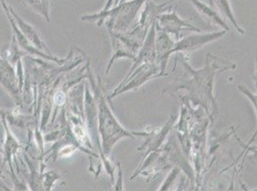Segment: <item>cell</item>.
Returning <instances> with one entry per match:
<instances>
[{"instance_id":"6da1fadb","label":"cell","mask_w":257,"mask_h":191,"mask_svg":"<svg viewBox=\"0 0 257 191\" xmlns=\"http://www.w3.org/2000/svg\"><path fill=\"white\" fill-rule=\"evenodd\" d=\"M178 60L188 72L190 78L182 80L169 85L163 90V93L174 94L180 90L186 91L187 95L182 98V100L192 104L194 106L202 108L209 120H214L218 115V104L214 95L215 78L220 73L234 70L237 65L212 54H206L205 64L201 69H194L179 56Z\"/></svg>"},{"instance_id":"7a4b0ae2","label":"cell","mask_w":257,"mask_h":191,"mask_svg":"<svg viewBox=\"0 0 257 191\" xmlns=\"http://www.w3.org/2000/svg\"><path fill=\"white\" fill-rule=\"evenodd\" d=\"M87 73L94 91V98L96 102L97 126L102 149L100 160H104L108 159L111 150L122 138L147 137V132H132L123 128L107 104L108 100L102 91L99 78L97 84L95 80L91 76V74H89L88 70Z\"/></svg>"},{"instance_id":"3957f363","label":"cell","mask_w":257,"mask_h":191,"mask_svg":"<svg viewBox=\"0 0 257 191\" xmlns=\"http://www.w3.org/2000/svg\"><path fill=\"white\" fill-rule=\"evenodd\" d=\"M148 0H126L111 7L107 11H101L81 18L82 22H96L98 26L106 25L107 30L117 32H128L137 25L138 16Z\"/></svg>"},{"instance_id":"277c9868","label":"cell","mask_w":257,"mask_h":191,"mask_svg":"<svg viewBox=\"0 0 257 191\" xmlns=\"http://www.w3.org/2000/svg\"><path fill=\"white\" fill-rule=\"evenodd\" d=\"M166 76L168 74L162 73L160 65L156 62L141 64L132 74L124 78V80L112 91V93L107 96V100H112L124 93L138 90L149 80Z\"/></svg>"},{"instance_id":"5b68a950","label":"cell","mask_w":257,"mask_h":191,"mask_svg":"<svg viewBox=\"0 0 257 191\" xmlns=\"http://www.w3.org/2000/svg\"><path fill=\"white\" fill-rule=\"evenodd\" d=\"M107 31L111 42L112 54L107 64L106 74H108L112 64L119 58H130L135 62L137 54L144 42V40L139 38L136 34L131 32H117L110 30Z\"/></svg>"},{"instance_id":"8992f818","label":"cell","mask_w":257,"mask_h":191,"mask_svg":"<svg viewBox=\"0 0 257 191\" xmlns=\"http://www.w3.org/2000/svg\"><path fill=\"white\" fill-rule=\"evenodd\" d=\"M156 28L166 32L176 42L182 38L184 31L202 32V30L192 23L181 18L176 11L164 12L156 20Z\"/></svg>"},{"instance_id":"52a82bcc","label":"cell","mask_w":257,"mask_h":191,"mask_svg":"<svg viewBox=\"0 0 257 191\" xmlns=\"http://www.w3.org/2000/svg\"><path fill=\"white\" fill-rule=\"evenodd\" d=\"M0 85L10 95L17 106H22V82L8 60L0 56Z\"/></svg>"},{"instance_id":"ba28073f","label":"cell","mask_w":257,"mask_h":191,"mask_svg":"<svg viewBox=\"0 0 257 191\" xmlns=\"http://www.w3.org/2000/svg\"><path fill=\"white\" fill-rule=\"evenodd\" d=\"M225 34L226 31L222 30L218 32H199L197 34L184 36L175 43L174 54L193 53L200 50L206 44L222 38Z\"/></svg>"},{"instance_id":"9c48e42d","label":"cell","mask_w":257,"mask_h":191,"mask_svg":"<svg viewBox=\"0 0 257 191\" xmlns=\"http://www.w3.org/2000/svg\"><path fill=\"white\" fill-rule=\"evenodd\" d=\"M0 2H1V5L3 7V10H4L6 16H7V18H8V20L10 22V25H11L13 32H14V38L16 40L17 42H19V44L21 45V47H22L23 50H25L26 52L31 54L33 56H36L38 58H44L46 60L54 62L56 64H63L64 62H65V60H66L65 58H59L58 56H55L53 54L44 53L43 51H40L39 49L35 48L32 44L27 40V38L24 36V34H22V31L17 26L16 22L14 20V18L12 16L9 6L7 5L6 1L5 0H0Z\"/></svg>"},{"instance_id":"30bf717a","label":"cell","mask_w":257,"mask_h":191,"mask_svg":"<svg viewBox=\"0 0 257 191\" xmlns=\"http://www.w3.org/2000/svg\"><path fill=\"white\" fill-rule=\"evenodd\" d=\"M0 120H1L3 129H4V133H5L3 146H2V149H0V153L2 154V158H3L2 164H1V168H0V175H1V172L4 168V166H6V164L9 166V170H14L13 159L15 158L17 153L21 149H22V144L19 142V140H17V138L14 136L11 129L8 126L6 115L2 110H0Z\"/></svg>"},{"instance_id":"8fae6325","label":"cell","mask_w":257,"mask_h":191,"mask_svg":"<svg viewBox=\"0 0 257 191\" xmlns=\"http://www.w3.org/2000/svg\"><path fill=\"white\" fill-rule=\"evenodd\" d=\"M176 40L166 32L158 30L156 34V62L160 65L162 73H166L169 58L174 54Z\"/></svg>"},{"instance_id":"7c38bea8","label":"cell","mask_w":257,"mask_h":191,"mask_svg":"<svg viewBox=\"0 0 257 191\" xmlns=\"http://www.w3.org/2000/svg\"><path fill=\"white\" fill-rule=\"evenodd\" d=\"M174 122H175V118L171 117L161 129H154L151 132H147V137H146L147 140L139 148V151L145 150L144 156H146L151 152L161 148L165 140L168 137L172 128L174 126Z\"/></svg>"},{"instance_id":"4fadbf2b","label":"cell","mask_w":257,"mask_h":191,"mask_svg":"<svg viewBox=\"0 0 257 191\" xmlns=\"http://www.w3.org/2000/svg\"><path fill=\"white\" fill-rule=\"evenodd\" d=\"M9 9H10L12 16L14 18V20L16 22L17 26L19 27V29L24 34V36L27 38V40L31 43L35 48L39 49L40 51H43L44 53L51 54L50 51H49V48L47 47V45L42 40L40 34L33 27L32 25L29 24L28 22H25L22 18H21L16 12V11L12 8L11 6H9Z\"/></svg>"},{"instance_id":"5bb4252c","label":"cell","mask_w":257,"mask_h":191,"mask_svg":"<svg viewBox=\"0 0 257 191\" xmlns=\"http://www.w3.org/2000/svg\"><path fill=\"white\" fill-rule=\"evenodd\" d=\"M189 1L192 3L193 6L195 7V9L198 11V12L204 18V20L215 26L222 27L223 30H225L226 32L229 31V27L227 23L212 6H208L201 0H189Z\"/></svg>"},{"instance_id":"9a60e30c","label":"cell","mask_w":257,"mask_h":191,"mask_svg":"<svg viewBox=\"0 0 257 191\" xmlns=\"http://www.w3.org/2000/svg\"><path fill=\"white\" fill-rule=\"evenodd\" d=\"M209 1L212 4V7L214 8L215 10L218 12L220 14H222L225 18L228 20L230 23L234 26L237 32L241 34H244L246 32L236 20L234 14L231 9L230 3H229V0H209Z\"/></svg>"},{"instance_id":"2e32d148","label":"cell","mask_w":257,"mask_h":191,"mask_svg":"<svg viewBox=\"0 0 257 191\" xmlns=\"http://www.w3.org/2000/svg\"><path fill=\"white\" fill-rule=\"evenodd\" d=\"M26 2L35 11L42 14L46 22H50V8L52 5V0H26Z\"/></svg>"},{"instance_id":"e0dca14e","label":"cell","mask_w":257,"mask_h":191,"mask_svg":"<svg viewBox=\"0 0 257 191\" xmlns=\"http://www.w3.org/2000/svg\"><path fill=\"white\" fill-rule=\"evenodd\" d=\"M181 175V168L178 166H174L170 172L168 173L167 177L163 182L161 184V188L158 191H175L177 188H176V182L178 180L179 176Z\"/></svg>"},{"instance_id":"ac0fdd59","label":"cell","mask_w":257,"mask_h":191,"mask_svg":"<svg viewBox=\"0 0 257 191\" xmlns=\"http://www.w3.org/2000/svg\"><path fill=\"white\" fill-rule=\"evenodd\" d=\"M237 88H238V90H239L243 95L245 96L246 98L251 102L252 106L254 107V110H255V114H256L257 118V92L256 93H252L251 91H249V90L246 88V86H244V85H238ZM256 137L257 128L256 130L254 131V133H253V135H252V137L248 140V142H247L246 144H245V146H243L244 151H245L248 146H250V144L254 142V140L256 138Z\"/></svg>"},{"instance_id":"d6986e66","label":"cell","mask_w":257,"mask_h":191,"mask_svg":"<svg viewBox=\"0 0 257 191\" xmlns=\"http://www.w3.org/2000/svg\"><path fill=\"white\" fill-rule=\"evenodd\" d=\"M60 178V175L56 171L43 172V191H52L55 184Z\"/></svg>"},{"instance_id":"ffe728a7","label":"cell","mask_w":257,"mask_h":191,"mask_svg":"<svg viewBox=\"0 0 257 191\" xmlns=\"http://www.w3.org/2000/svg\"><path fill=\"white\" fill-rule=\"evenodd\" d=\"M77 150V146L75 144H67L64 146L61 149L58 150V157H63V158H66V157H70L71 155H73Z\"/></svg>"},{"instance_id":"44dd1931","label":"cell","mask_w":257,"mask_h":191,"mask_svg":"<svg viewBox=\"0 0 257 191\" xmlns=\"http://www.w3.org/2000/svg\"><path fill=\"white\" fill-rule=\"evenodd\" d=\"M116 166H117V175H116V179L114 180L113 191H124L123 171H122V168H121V164L118 162Z\"/></svg>"},{"instance_id":"7402d4cb","label":"cell","mask_w":257,"mask_h":191,"mask_svg":"<svg viewBox=\"0 0 257 191\" xmlns=\"http://www.w3.org/2000/svg\"><path fill=\"white\" fill-rule=\"evenodd\" d=\"M54 104L57 107H61L64 106V104L67 100V96L64 90H59L57 91L53 96Z\"/></svg>"},{"instance_id":"603a6c76","label":"cell","mask_w":257,"mask_h":191,"mask_svg":"<svg viewBox=\"0 0 257 191\" xmlns=\"http://www.w3.org/2000/svg\"><path fill=\"white\" fill-rule=\"evenodd\" d=\"M248 153H249V155H248L249 160H252L254 164H257V146H253V148L248 146V148L245 150V155L248 154Z\"/></svg>"},{"instance_id":"cb8c5ba5","label":"cell","mask_w":257,"mask_h":191,"mask_svg":"<svg viewBox=\"0 0 257 191\" xmlns=\"http://www.w3.org/2000/svg\"><path fill=\"white\" fill-rule=\"evenodd\" d=\"M252 78H253L254 86H255V88H256L257 90V58L256 60H255V68H254V73H253V76H252Z\"/></svg>"},{"instance_id":"d4e9b609","label":"cell","mask_w":257,"mask_h":191,"mask_svg":"<svg viewBox=\"0 0 257 191\" xmlns=\"http://www.w3.org/2000/svg\"><path fill=\"white\" fill-rule=\"evenodd\" d=\"M240 184H241V188H242V190L243 191H257V190H249L246 188V186H245L243 182H240Z\"/></svg>"},{"instance_id":"484cf974","label":"cell","mask_w":257,"mask_h":191,"mask_svg":"<svg viewBox=\"0 0 257 191\" xmlns=\"http://www.w3.org/2000/svg\"><path fill=\"white\" fill-rule=\"evenodd\" d=\"M124 1H126V0H120V1H119V3H120V2H124Z\"/></svg>"}]
</instances>
